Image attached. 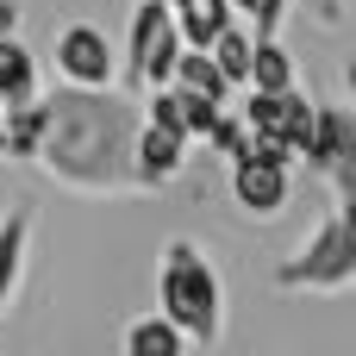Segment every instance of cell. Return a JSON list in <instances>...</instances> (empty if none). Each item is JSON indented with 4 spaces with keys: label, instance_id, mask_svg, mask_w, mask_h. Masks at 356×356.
<instances>
[{
    "label": "cell",
    "instance_id": "1",
    "mask_svg": "<svg viewBox=\"0 0 356 356\" xmlns=\"http://www.w3.org/2000/svg\"><path fill=\"white\" fill-rule=\"evenodd\" d=\"M131 131H138V106L113 88H63L44 100V138L31 150V163L88 200H113V194H138L131 188Z\"/></svg>",
    "mask_w": 356,
    "mask_h": 356
},
{
    "label": "cell",
    "instance_id": "2",
    "mask_svg": "<svg viewBox=\"0 0 356 356\" xmlns=\"http://www.w3.org/2000/svg\"><path fill=\"white\" fill-rule=\"evenodd\" d=\"M156 313L169 325H181L188 344H219L225 338V282L213 269V257L194 238H169L163 263H156Z\"/></svg>",
    "mask_w": 356,
    "mask_h": 356
},
{
    "label": "cell",
    "instance_id": "3",
    "mask_svg": "<svg viewBox=\"0 0 356 356\" xmlns=\"http://www.w3.org/2000/svg\"><path fill=\"white\" fill-rule=\"evenodd\" d=\"M282 294H350L356 288V200L325 207V219L300 238L294 257L275 263Z\"/></svg>",
    "mask_w": 356,
    "mask_h": 356
},
{
    "label": "cell",
    "instance_id": "4",
    "mask_svg": "<svg viewBox=\"0 0 356 356\" xmlns=\"http://www.w3.org/2000/svg\"><path fill=\"white\" fill-rule=\"evenodd\" d=\"M300 163L332 175L338 200H356V113L338 100H313V131L300 144Z\"/></svg>",
    "mask_w": 356,
    "mask_h": 356
},
{
    "label": "cell",
    "instance_id": "5",
    "mask_svg": "<svg viewBox=\"0 0 356 356\" xmlns=\"http://www.w3.org/2000/svg\"><path fill=\"white\" fill-rule=\"evenodd\" d=\"M175 50H181L175 6H169V0H138V13H131V38H125V63H119V69H125L138 88H156V81H169Z\"/></svg>",
    "mask_w": 356,
    "mask_h": 356
},
{
    "label": "cell",
    "instance_id": "6",
    "mask_svg": "<svg viewBox=\"0 0 356 356\" xmlns=\"http://www.w3.org/2000/svg\"><path fill=\"white\" fill-rule=\"evenodd\" d=\"M56 75H63L69 88H113V81H119V50H113V38H106L100 25H88V19L63 25V31H56Z\"/></svg>",
    "mask_w": 356,
    "mask_h": 356
},
{
    "label": "cell",
    "instance_id": "7",
    "mask_svg": "<svg viewBox=\"0 0 356 356\" xmlns=\"http://www.w3.org/2000/svg\"><path fill=\"white\" fill-rule=\"evenodd\" d=\"M181 169H188V138L169 131V125H150V119L138 113V131H131V188H138V194H156V188H169Z\"/></svg>",
    "mask_w": 356,
    "mask_h": 356
},
{
    "label": "cell",
    "instance_id": "8",
    "mask_svg": "<svg viewBox=\"0 0 356 356\" xmlns=\"http://www.w3.org/2000/svg\"><path fill=\"white\" fill-rule=\"evenodd\" d=\"M294 194V169L282 163H257V156H232V200L250 219H275Z\"/></svg>",
    "mask_w": 356,
    "mask_h": 356
},
{
    "label": "cell",
    "instance_id": "9",
    "mask_svg": "<svg viewBox=\"0 0 356 356\" xmlns=\"http://www.w3.org/2000/svg\"><path fill=\"white\" fill-rule=\"evenodd\" d=\"M25 257H31V213H6L0 219V319L6 307L19 300V282H25Z\"/></svg>",
    "mask_w": 356,
    "mask_h": 356
},
{
    "label": "cell",
    "instance_id": "10",
    "mask_svg": "<svg viewBox=\"0 0 356 356\" xmlns=\"http://www.w3.org/2000/svg\"><path fill=\"white\" fill-rule=\"evenodd\" d=\"M38 94V56L19 44V31H6L0 38V113L6 106H25Z\"/></svg>",
    "mask_w": 356,
    "mask_h": 356
},
{
    "label": "cell",
    "instance_id": "11",
    "mask_svg": "<svg viewBox=\"0 0 356 356\" xmlns=\"http://www.w3.org/2000/svg\"><path fill=\"white\" fill-rule=\"evenodd\" d=\"M294 81H300V69H294L282 31H257L250 38V81L244 88H294Z\"/></svg>",
    "mask_w": 356,
    "mask_h": 356
},
{
    "label": "cell",
    "instance_id": "12",
    "mask_svg": "<svg viewBox=\"0 0 356 356\" xmlns=\"http://www.w3.org/2000/svg\"><path fill=\"white\" fill-rule=\"evenodd\" d=\"M169 81H181V88H194V94H207V100H219V106L238 94V88L219 75V63H213L207 50H194V44H181V50H175V69H169Z\"/></svg>",
    "mask_w": 356,
    "mask_h": 356
},
{
    "label": "cell",
    "instance_id": "13",
    "mask_svg": "<svg viewBox=\"0 0 356 356\" xmlns=\"http://www.w3.org/2000/svg\"><path fill=\"white\" fill-rule=\"evenodd\" d=\"M119 344H125V356H181V350H188L181 325H169L163 313H144V319H131Z\"/></svg>",
    "mask_w": 356,
    "mask_h": 356
},
{
    "label": "cell",
    "instance_id": "14",
    "mask_svg": "<svg viewBox=\"0 0 356 356\" xmlns=\"http://www.w3.org/2000/svg\"><path fill=\"white\" fill-rule=\"evenodd\" d=\"M225 25H232V0H181V6H175V31H181V44H194V50H207Z\"/></svg>",
    "mask_w": 356,
    "mask_h": 356
},
{
    "label": "cell",
    "instance_id": "15",
    "mask_svg": "<svg viewBox=\"0 0 356 356\" xmlns=\"http://www.w3.org/2000/svg\"><path fill=\"white\" fill-rule=\"evenodd\" d=\"M0 119H6V156L13 163H31V150L44 138V94H31L25 106H6Z\"/></svg>",
    "mask_w": 356,
    "mask_h": 356
},
{
    "label": "cell",
    "instance_id": "16",
    "mask_svg": "<svg viewBox=\"0 0 356 356\" xmlns=\"http://www.w3.org/2000/svg\"><path fill=\"white\" fill-rule=\"evenodd\" d=\"M207 56L219 63V75H225L232 88H244V81H250V31H244V25H225V31L207 44Z\"/></svg>",
    "mask_w": 356,
    "mask_h": 356
},
{
    "label": "cell",
    "instance_id": "17",
    "mask_svg": "<svg viewBox=\"0 0 356 356\" xmlns=\"http://www.w3.org/2000/svg\"><path fill=\"white\" fill-rule=\"evenodd\" d=\"M244 138H250V125H244V119H238V113H225V106H219V113H213V125H207V138H200V144H207V150H213V156H225V163H232V156H238V150H244Z\"/></svg>",
    "mask_w": 356,
    "mask_h": 356
},
{
    "label": "cell",
    "instance_id": "18",
    "mask_svg": "<svg viewBox=\"0 0 356 356\" xmlns=\"http://www.w3.org/2000/svg\"><path fill=\"white\" fill-rule=\"evenodd\" d=\"M307 131H313V100L294 88V100H288V119H282V138H288V150L300 156V144H307Z\"/></svg>",
    "mask_w": 356,
    "mask_h": 356
},
{
    "label": "cell",
    "instance_id": "19",
    "mask_svg": "<svg viewBox=\"0 0 356 356\" xmlns=\"http://www.w3.org/2000/svg\"><path fill=\"white\" fill-rule=\"evenodd\" d=\"M294 13V0H250V19H257V31H282V19Z\"/></svg>",
    "mask_w": 356,
    "mask_h": 356
},
{
    "label": "cell",
    "instance_id": "20",
    "mask_svg": "<svg viewBox=\"0 0 356 356\" xmlns=\"http://www.w3.org/2000/svg\"><path fill=\"white\" fill-rule=\"evenodd\" d=\"M300 6H307V13H313L319 25H332V31H338V25L350 19V0H300Z\"/></svg>",
    "mask_w": 356,
    "mask_h": 356
},
{
    "label": "cell",
    "instance_id": "21",
    "mask_svg": "<svg viewBox=\"0 0 356 356\" xmlns=\"http://www.w3.org/2000/svg\"><path fill=\"white\" fill-rule=\"evenodd\" d=\"M19 31V0H0V38Z\"/></svg>",
    "mask_w": 356,
    "mask_h": 356
},
{
    "label": "cell",
    "instance_id": "22",
    "mask_svg": "<svg viewBox=\"0 0 356 356\" xmlns=\"http://www.w3.org/2000/svg\"><path fill=\"white\" fill-rule=\"evenodd\" d=\"M0 156H6V119H0Z\"/></svg>",
    "mask_w": 356,
    "mask_h": 356
},
{
    "label": "cell",
    "instance_id": "23",
    "mask_svg": "<svg viewBox=\"0 0 356 356\" xmlns=\"http://www.w3.org/2000/svg\"><path fill=\"white\" fill-rule=\"evenodd\" d=\"M232 13H250V0H232Z\"/></svg>",
    "mask_w": 356,
    "mask_h": 356
},
{
    "label": "cell",
    "instance_id": "24",
    "mask_svg": "<svg viewBox=\"0 0 356 356\" xmlns=\"http://www.w3.org/2000/svg\"><path fill=\"white\" fill-rule=\"evenodd\" d=\"M169 6H181V0H169Z\"/></svg>",
    "mask_w": 356,
    "mask_h": 356
}]
</instances>
